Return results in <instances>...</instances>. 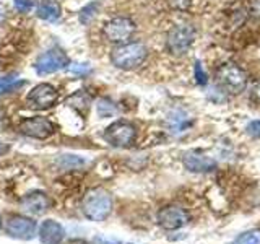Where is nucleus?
Here are the masks:
<instances>
[{"label": "nucleus", "mask_w": 260, "mask_h": 244, "mask_svg": "<svg viewBox=\"0 0 260 244\" xmlns=\"http://www.w3.org/2000/svg\"><path fill=\"white\" fill-rule=\"evenodd\" d=\"M148 57V49L143 43L138 41H128L125 44H119L112 49L111 62L116 69L120 70H134L142 65Z\"/></svg>", "instance_id": "obj_1"}, {"label": "nucleus", "mask_w": 260, "mask_h": 244, "mask_svg": "<svg viewBox=\"0 0 260 244\" xmlns=\"http://www.w3.org/2000/svg\"><path fill=\"white\" fill-rule=\"evenodd\" d=\"M112 211V195L101 187L88 191L83 199V214L93 222H103Z\"/></svg>", "instance_id": "obj_2"}, {"label": "nucleus", "mask_w": 260, "mask_h": 244, "mask_svg": "<svg viewBox=\"0 0 260 244\" xmlns=\"http://www.w3.org/2000/svg\"><path fill=\"white\" fill-rule=\"evenodd\" d=\"M135 31H137V26L132 20L127 18V16H116V18L109 20L104 24L103 35L106 41L119 46V44L128 43V41L134 38Z\"/></svg>", "instance_id": "obj_3"}, {"label": "nucleus", "mask_w": 260, "mask_h": 244, "mask_svg": "<svg viewBox=\"0 0 260 244\" xmlns=\"http://www.w3.org/2000/svg\"><path fill=\"white\" fill-rule=\"evenodd\" d=\"M218 85L230 93H239L247 85V73L233 62L223 64L216 70Z\"/></svg>", "instance_id": "obj_4"}, {"label": "nucleus", "mask_w": 260, "mask_h": 244, "mask_svg": "<svg viewBox=\"0 0 260 244\" xmlns=\"http://www.w3.org/2000/svg\"><path fill=\"white\" fill-rule=\"evenodd\" d=\"M195 41V29L190 24H177L168 33L166 49L173 55H184Z\"/></svg>", "instance_id": "obj_5"}, {"label": "nucleus", "mask_w": 260, "mask_h": 244, "mask_svg": "<svg viewBox=\"0 0 260 244\" xmlns=\"http://www.w3.org/2000/svg\"><path fill=\"white\" fill-rule=\"evenodd\" d=\"M137 137V129L134 124L125 120H117L111 124L104 132V138L108 140L112 146H119V148H125L135 142Z\"/></svg>", "instance_id": "obj_6"}, {"label": "nucleus", "mask_w": 260, "mask_h": 244, "mask_svg": "<svg viewBox=\"0 0 260 244\" xmlns=\"http://www.w3.org/2000/svg\"><path fill=\"white\" fill-rule=\"evenodd\" d=\"M59 100V93L57 89L49 85V83H39L31 89L26 96V104L28 108L36 109V111H44L52 106Z\"/></svg>", "instance_id": "obj_7"}, {"label": "nucleus", "mask_w": 260, "mask_h": 244, "mask_svg": "<svg viewBox=\"0 0 260 244\" xmlns=\"http://www.w3.org/2000/svg\"><path fill=\"white\" fill-rule=\"evenodd\" d=\"M70 64L67 54H65L62 49H49V51L43 52L35 64V69L39 75H49V73H54L60 69H65Z\"/></svg>", "instance_id": "obj_8"}, {"label": "nucleus", "mask_w": 260, "mask_h": 244, "mask_svg": "<svg viewBox=\"0 0 260 244\" xmlns=\"http://www.w3.org/2000/svg\"><path fill=\"white\" fill-rule=\"evenodd\" d=\"M158 225L165 230H181L190 222V215L185 208L179 205H166L158 211Z\"/></svg>", "instance_id": "obj_9"}, {"label": "nucleus", "mask_w": 260, "mask_h": 244, "mask_svg": "<svg viewBox=\"0 0 260 244\" xmlns=\"http://www.w3.org/2000/svg\"><path fill=\"white\" fill-rule=\"evenodd\" d=\"M18 130L26 137L38 138V140H44V138L51 137L54 134L55 127L47 117L36 116V117H28V119L21 120Z\"/></svg>", "instance_id": "obj_10"}, {"label": "nucleus", "mask_w": 260, "mask_h": 244, "mask_svg": "<svg viewBox=\"0 0 260 244\" xmlns=\"http://www.w3.org/2000/svg\"><path fill=\"white\" fill-rule=\"evenodd\" d=\"M36 222L23 215H12L7 220V234L15 239H31L36 234Z\"/></svg>", "instance_id": "obj_11"}, {"label": "nucleus", "mask_w": 260, "mask_h": 244, "mask_svg": "<svg viewBox=\"0 0 260 244\" xmlns=\"http://www.w3.org/2000/svg\"><path fill=\"white\" fill-rule=\"evenodd\" d=\"M184 166L192 171V173H208V171L216 169V161L213 158L202 155L197 151H189L182 157Z\"/></svg>", "instance_id": "obj_12"}, {"label": "nucleus", "mask_w": 260, "mask_h": 244, "mask_svg": "<svg viewBox=\"0 0 260 244\" xmlns=\"http://www.w3.org/2000/svg\"><path fill=\"white\" fill-rule=\"evenodd\" d=\"M49 205H51V200H49L47 195L41 191L24 195L20 202L21 210H24L26 214H31V215H43L49 208Z\"/></svg>", "instance_id": "obj_13"}, {"label": "nucleus", "mask_w": 260, "mask_h": 244, "mask_svg": "<svg viewBox=\"0 0 260 244\" xmlns=\"http://www.w3.org/2000/svg\"><path fill=\"white\" fill-rule=\"evenodd\" d=\"M65 238V230L60 223L55 220H46L41 225L39 230V239L43 244H60Z\"/></svg>", "instance_id": "obj_14"}, {"label": "nucleus", "mask_w": 260, "mask_h": 244, "mask_svg": "<svg viewBox=\"0 0 260 244\" xmlns=\"http://www.w3.org/2000/svg\"><path fill=\"white\" fill-rule=\"evenodd\" d=\"M60 4L55 2V0H41L36 10V15L44 21H57L60 18Z\"/></svg>", "instance_id": "obj_15"}, {"label": "nucleus", "mask_w": 260, "mask_h": 244, "mask_svg": "<svg viewBox=\"0 0 260 244\" xmlns=\"http://www.w3.org/2000/svg\"><path fill=\"white\" fill-rule=\"evenodd\" d=\"M91 96H89L85 89H78L77 93H73L67 98V101H65V104L69 106V108L72 109H75L81 114H85L88 112L89 109V106H91Z\"/></svg>", "instance_id": "obj_16"}, {"label": "nucleus", "mask_w": 260, "mask_h": 244, "mask_svg": "<svg viewBox=\"0 0 260 244\" xmlns=\"http://www.w3.org/2000/svg\"><path fill=\"white\" fill-rule=\"evenodd\" d=\"M98 114H100V117L103 119H108V117H112L117 114V106L112 100L109 98H101L100 101H98Z\"/></svg>", "instance_id": "obj_17"}, {"label": "nucleus", "mask_w": 260, "mask_h": 244, "mask_svg": "<svg viewBox=\"0 0 260 244\" xmlns=\"http://www.w3.org/2000/svg\"><path fill=\"white\" fill-rule=\"evenodd\" d=\"M100 2H91V4H88L86 7H83L80 10V15H78V20H80V23L81 24H88L89 21H91L94 16H96V13L100 12Z\"/></svg>", "instance_id": "obj_18"}, {"label": "nucleus", "mask_w": 260, "mask_h": 244, "mask_svg": "<svg viewBox=\"0 0 260 244\" xmlns=\"http://www.w3.org/2000/svg\"><path fill=\"white\" fill-rule=\"evenodd\" d=\"M233 244H260V230L254 228V230L241 233L238 238L233 241Z\"/></svg>", "instance_id": "obj_19"}, {"label": "nucleus", "mask_w": 260, "mask_h": 244, "mask_svg": "<svg viewBox=\"0 0 260 244\" xmlns=\"http://www.w3.org/2000/svg\"><path fill=\"white\" fill-rule=\"evenodd\" d=\"M24 85L23 80H18L15 75L10 77H2L0 78V93L5 92H13V89H18Z\"/></svg>", "instance_id": "obj_20"}, {"label": "nucleus", "mask_w": 260, "mask_h": 244, "mask_svg": "<svg viewBox=\"0 0 260 244\" xmlns=\"http://www.w3.org/2000/svg\"><path fill=\"white\" fill-rule=\"evenodd\" d=\"M69 72L73 73V75H86V73L91 72V67L89 64H81V62H75V64H69Z\"/></svg>", "instance_id": "obj_21"}, {"label": "nucleus", "mask_w": 260, "mask_h": 244, "mask_svg": "<svg viewBox=\"0 0 260 244\" xmlns=\"http://www.w3.org/2000/svg\"><path fill=\"white\" fill-rule=\"evenodd\" d=\"M15 8L20 13H29L35 8V0H15Z\"/></svg>", "instance_id": "obj_22"}, {"label": "nucleus", "mask_w": 260, "mask_h": 244, "mask_svg": "<svg viewBox=\"0 0 260 244\" xmlns=\"http://www.w3.org/2000/svg\"><path fill=\"white\" fill-rule=\"evenodd\" d=\"M169 2V7L173 8V10H179V12H184L187 8L190 7L192 0H168Z\"/></svg>", "instance_id": "obj_23"}, {"label": "nucleus", "mask_w": 260, "mask_h": 244, "mask_svg": "<svg viewBox=\"0 0 260 244\" xmlns=\"http://www.w3.org/2000/svg\"><path fill=\"white\" fill-rule=\"evenodd\" d=\"M195 78H197L199 85H205L207 83V75H205V72H203L200 62L195 64Z\"/></svg>", "instance_id": "obj_24"}, {"label": "nucleus", "mask_w": 260, "mask_h": 244, "mask_svg": "<svg viewBox=\"0 0 260 244\" xmlns=\"http://www.w3.org/2000/svg\"><path fill=\"white\" fill-rule=\"evenodd\" d=\"M247 134H250L252 137H260V119L250 122L247 126Z\"/></svg>", "instance_id": "obj_25"}, {"label": "nucleus", "mask_w": 260, "mask_h": 244, "mask_svg": "<svg viewBox=\"0 0 260 244\" xmlns=\"http://www.w3.org/2000/svg\"><path fill=\"white\" fill-rule=\"evenodd\" d=\"M91 244H122L117 239H111V238H103V236H98V238L93 239Z\"/></svg>", "instance_id": "obj_26"}, {"label": "nucleus", "mask_w": 260, "mask_h": 244, "mask_svg": "<svg viewBox=\"0 0 260 244\" xmlns=\"http://www.w3.org/2000/svg\"><path fill=\"white\" fill-rule=\"evenodd\" d=\"M7 20V7L4 4H0V24H4Z\"/></svg>", "instance_id": "obj_27"}, {"label": "nucleus", "mask_w": 260, "mask_h": 244, "mask_svg": "<svg viewBox=\"0 0 260 244\" xmlns=\"http://www.w3.org/2000/svg\"><path fill=\"white\" fill-rule=\"evenodd\" d=\"M252 100L255 103H260V85H257L254 89H252Z\"/></svg>", "instance_id": "obj_28"}, {"label": "nucleus", "mask_w": 260, "mask_h": 244, "mask_svg": "<svg viewBox=\"0 0 260 244\" xmlns=\"http://www.w3.org/2000/svg\"><path fill=\"white\" fill-rule=\"evenodd\" d=\"M7 151H8V145L0 140V157H2V155H5Z\"/></svg>", "instance_id": "obj_29"}, {"label": "nucleus", "mask_w": 260, "mask_h": 244, "mask_svg": "<svg viewBox=\"0 0 260 244\" xmlns=\"http://www.w3.org/2000/svg\"><path fill=\"white\" fill-rule=\"evenodd\" d=\"M0 226H2V220H0Z\"/></svg>", "instance_id": "obj_30"}]
</instances>
